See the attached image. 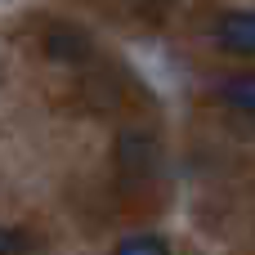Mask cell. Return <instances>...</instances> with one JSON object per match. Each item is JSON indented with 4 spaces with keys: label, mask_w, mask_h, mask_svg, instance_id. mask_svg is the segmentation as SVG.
Instances as JSON below:
<instances>
[{
    "label": "cell",
    "mask_w": 255,
    "mask_h": 255,
    "mask_svg": "<svg viewBox=\"0 0 255 255\" xmlns=\"http://www.w3.org/2000/svg\"><path fill=\"white\" fill-rule=\"evenodd\" d=\"M157 157H161V148L148 130H121L117 134V161H121L126 179H148L157 170Z\"/></svg>",
    "instance_id": "1"
},
{
    "label": "cell",
    "mask_w": 255,
    "mask_h": 255,
    "mask_svg": "<svg viewBox=\"0 0 255 255\" xmlns=\"http://www.w3.org/2000/svg\"><path fill=\"white\" fill-rule=\"evenodd\" d=\"M215 45L233 58H255V9H229L215 22Z\"/></svg>",
    "instance_id": "2"
},
{
    "label": "cell",
    "mask_w": 255,
    "mask_h": 255,
    "mask_svg": "<svg viewBox=\"0 0 255 255\" xmlns=\"http://www.w3.org/2000/svg\"><path fill=\"white\" fill-rule=\"evenodd\" d=\"M45 54L54 63H85L94 54V36L85 27H76V22H54L45 31Z\"/></svg>",
    "instance_id": "3"
},
{
    "label": "cell",
    "mask_w": 255,
    "mask_h": 255,
    "mask_svg": "<svg viewBox=\"0 0 255 255\" xmlns=\"http://www.w3.org/2000/svg\"><path fill=\"white\" fill-rule=\"evenodd\" d=\"M220 103L233 108V112H255V72H238V76H224L215 85Z\"/></svg>",
    "instance_id": "4"
},
{
    "label": "cell",
    "mask_w": 255,
    "mask_h": 255,
    "mask_svg": "<svg viewBox=\"0 0 255 255\" xmlns=\"http://www.w3.org/2000/svg\"><path fill=\"white\" fill-rule=\"evenodd\" d=\"M117 255H170V242L161 233H130L117 242Z\"/></svg>",
    "instance_id": "5"
},
{
    "label": "cell",
    "mask_w": 255,
    "mask_h": 255,
    "mask_svg": "<svg viewBox=\"0 0 255 255\" xmlns=\"http://www.w3.org/2000/svg\"><path fill=\"white\" fill-rule=\"evenodd\" d=\"M36 247L31 242V233H22V229H9V224H0V255H27Z\"/></svg>",
    "instance_id": "6"
}]
</instances>
